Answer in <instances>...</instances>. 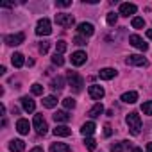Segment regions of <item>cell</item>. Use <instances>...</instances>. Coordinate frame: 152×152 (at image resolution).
Masks as SVG:
<instances>
[{"label": "cell", "mask_w": 152, "mask_h": 152, "mask_svg": "<svg viewBox=\"0 0 152 152\" xmlns=\"http://www.w3.org/2000/svg\"><path fill=\"white\" fill-rule=\"evenodd\" d=\"M43 106L52 109V107H56V106H57V99H56L54 95H48V97H45V99H43Z\"/></svg>", "instance_id": "d4e9b609"}, {"label": "cell", "mask_w": 152, "mask_h": 152, "mask_svg": "<svg viewBox=\"0 0 152 152\" xmlns=\"http://www.w3.org/2000/svg\"><path fill=\"white\" fill-rule=\"evenodd\" d=\"M99 75H100V79L109 81V79H113L115 75H116V70H115V68H102V70L99 72Z\"/></svg>", "instance_id": "2e32d148"}, {"label": "cell", "mask_w": 152, "mask_h": 152, "mask_svg": "<svg viewBox=\"0 0 152 152\" xmlns=\"http://www.w3.org/2000/svg\"><path fill=\"white\" fill-rule=\"evenodd\" d=\"M132 27H134V29H143V27H145V20L140 18V16H134V18H132Z\"/></svg>", "instance_id": "484cf974"}, {"label": "cell", "mask_w": 152, "mask_h": 152, "mask_svg": "<svg viewBox=\"0 0 152 152\" xmlns=\"http://www.w3.org/2000/svg\"><path fill=\"white\" fill-rule=\"evenodd\" d=\"M73 43H75V45H79V47H83V45H86V38L79 34V36H75V38H73Z\"/></svg>", "instance_id": "836d02e7"}, {"label": "cell", "mask_w": 152, "mask_h": 152, "mask_svg": "<svg viewBox=\"0 0 152 152\" xmlns=\"http://www.w3.org/2000/svg\"><path fill=\"white\" fill-rule=\"evenodd\" d=\"M32 124H34V127H36V131H38L39 136H45V134H47V129H48V127H47V122H45V118H43V113L34 115Z\"/></svg>", "instance_id": "277c9868"}, {"label": "cell", "mask_w": 152, "mask_h": 152, "mask_svg": "<svg viewBox=\"0 0 152 152\" xmlns=\"http://www.w3.org/2000/svg\"><path fill=\"white\" fill-rule=\"evenodd\" d=\"M23 39H25V34H23V32H16V34H7V36H4V41H6V45H9V47L22 45Z\"/></svg>", "instance_id": "8992f818"}, {"label": "cell", "mask_w": 152, "mask_h": 152, "mask_svg": "<svg viewBox=\"0 0 152 152\" xmlns=\"http://www.w3.org/2000/svg\"><path fill=\"white\" fill-rule=\"evenodd\" d=\"M102 113H104V106H102L100 102H97V104L88 111V116H90V118H97V116H100Z\"/></svg>", "instance_id": "ac0fdd59"}, {"label": "cell", "mask_w": 152, "mask_h": 152, "mask_svg": "<svg viewBox=\"0 0 152 152\" xmlns=\"http://www.w3.org/2000/svg\"><path fill=\"white\" fill-rule=\"evenodd\" d=\"M64 50H66V41H63V39L57 41L56 43V54H63Z\"/></svg>", "instance_id": "4dcf8cb0"}, {"label": "cell", "mask_w": 152, "mask_h": 152, "mask_svg": "<svg viewBox=\"0 0 152 152\" xmlns=\"http://www.w3.org/2000/svg\"><path fill=\"white\" fill-rule=\"evenodd\" d=\"M72 6V0H63V2H57V7H68Z\"/></svg>", "instance_id": "8d00e7d4"}, {"label": "cell", "mask_w": 152, "mask_h": 152, "mask_svg": "<svg viewBox=\"0 0 152 152\" xmlns=\"http://www.w3.org/2000/svg\"><path fill=\"white\" fill-rule=\"evenodd\" d=\"M52 63H54V64H57V66H63V64H64V57H63L61 54H54Z\"/></svg>", "instance_id": "1f68e13d"}, {"label": "cell", "mask_w": 152, "mask_h": 152, "mask_svg": "<svg viewBox=\"0 0 152 152\" xmlns=\"http://www.w3.org/2000/svg\"><path fill=\"white\" fill-rule=\"evenodd\" d=\"M63 106H64V109H73L75 107V100L72 97H66V99H63Z\"/></svg>", "instance_id": "f546056e"}, {"label": "cell", "mask_w": 152, "mask_h": 152, "mask_svg": "<svg viewBox=\"0 0 152 152\" xmlns=\"http://www.w3.org/2000/svg\"><path fill=\"white\" fill-rule=\"evenodd\" d=\"M48 47H50L48 41H41V43H39V52H41V54H47V52H48Z\"/></svg>", "instance_id": "e575fe53"}, {"label": "cell", "mask_w": 152, "mask_h": 152, "mask_svg": "<svg viewBox=\"0 0 152 152\" xmlns=\"http://www.w3.org/2000/svg\"><path fill=\"white\" fill-rule=\"evenodd\" d=\"M84 147H86L88 150H95V148H97V141H95L93 138H90V136H88V138L84 140Z\"/></svg>", "instance_id": "4316f807"}, {"label": "cell", "mask_w": 152, "mask_h": 152, "mask_svg": "<svg viewBox=\"0 0 152 152\" xmlns=\"http://www.w3.org/2000/svg\"><path fill=\"white\" fill-rule=\"evenodd\" d=\"M125 63H127V64H134V66H147V64H148L147 59H145L143 56H138V54L129 56V57L125 59Z\"/></svg>", "instance_id": "9c48e42d"}, {"label": "cell", "mask_w": 152, "mask_h": 152, "mask_svg": "<svg viewBox=\"0 0 152 152\" xmlns=\"http://www.w3.org/2000/svg\"><path fill=\"white\" fill-rule=\"evenodd\" d=\"M20 102H22V107H23L27 113H32V111L36 109L34 100H32V99H29V97H22V99H20Z\"/></svg>", "instance_id": "5bb4252c"}, {"label": "cell", "mask_w": 152, "mask_h": 152, "mask_svg": "<svg viewBox=\"0 0 152 152\" xmlns=\"http://www.w3.org/2000/svg\"><path fill=\"white\" fill-rule=\"evenodd\" d=\"M88 91H90V97H91L93 100H100V99H102V97L106 95L104 88H102V86H99V84H91Z\"/></svg>", "instance_id": "30bf717a"}, {"label": "cell", "mask_w": 152, "mask_h": 152, "mask_svg": "<svg viewBox=\"0 0 152 152\" xmlns=\"http://www.w3.org/2000/svg\"><path fill=\"white\" fill-rule=\"evenodd\" d=\"M23 148H25V143L22 140H13L9 143V150L11 152H23Z\"/></svg>", "instance_id": "ffe728a7"}, {"label": "cell", "mask_w": 152, "mask_h": 152, "mask_svg": "<svg viewBox=\"0 0 152 152\" xmlns=\"http://www.w3.org/2000/svg\"><path fill=\"white\" fill-rule=\"evenodd\" d=\"M111 150L113 152H124V143H113L111 145Z\"/></svg>", "instance_id": "d590c367"}, {"label": "cell", "mask_w": 152, "mask_h": 152, "mask_svg": "<svg viewBox=\"0 0 152 152\" xmlns=\"http://www.w3.org/2000/svg\"><path fill=\"white\" fill-rule=\"evenodd\" d=\"M54 134H56V136H70V134H72V129H70L68 125H57V127L54 129Z\"/></svg>", "instance_id": "7402d4cb"}, {"label": "cell", "mask_w": 152, "mask_h": 152, "mask_svg": "<svg viewBox=\"0 0 152 152\" xmlns=\"http://www.w3.org/2000/svg\"><path fill=\"white\" fill-rule=\"evenodd\" d=\"M66 79H68V84L72 86V90L75 91V93H79V91H83V86H84V79L81 77V75L77 73V72H68L66 73Z\"/></svg>", "instance_id": "6da1fadb"}, {"label": "cell", "mask_w": 152, "mask_h": 152, "mask_svg": "<svg viewBox=\"0 0 152 152\" xmlns=\"http://www.w3.org/2000/svg\"><path fill=\"white\" fill-rule=\"evenodd\" d=\"M56 23L61 27H72L75 23V18L68 13H59V15H56Z\"/></svg>", "instance_id": "5b68a950"}, {"label": "cell", "mask_w": 152, "mask_h": 152, "mask_svg": "<svg viewBox=\"0 0 152 152\" xmlns=\"http://www.w3.org/2000/svg\"><path fill=\"white\" fill-rule=\"evenodd\" d=\"M95 129H97V125L93 124V122H86V124H83V127H81V132H83V136H91L93 132H95Z\"/></svg>", "instance_id": "9a60e30c"}, {"label": "cell", "mask_w": 152, "mask_h": 152, "mask_svg": "<svg viewBox=\"0 0 152 152\" xmlns=\"http://www.w3.org/2000/svg\"><path fill=\"white\" fill-rule=\"evenodd\" d=\"M104 134H106V136H111V134H113V129H111V125H109V124L104 127Z\"/></svg>", "instance_id": "74e56055"}, {"label": "cell", "mask_w": 152, "mask_h": 152, "mask_svg": "<svg viewBox=\"0 0 152 152\" xmlns=\"http://www.w3.org/2000/svg\"><path fill=\"white\" fill-rule=\"evenodd\" d=\"M11 63H13V66H16V68H22V66H23V63H25V59H23V54H20V52H15V54L11 56Z\"/></svg>", "instance_id": "d6986e66"}, {"label": "cell", "mask_w": 152, "mask_h": 152, "mask_svg": "<svg viewBox=\"0 0 152 152\" xmlns=\"http://www.w3.org/2000/svg\"><path fill=\"white\" fill-rule=\"evenodd\" d=\"M129 43L132 45V47H136V48H140V50H147L148 48V45L138 36V34H132V36H129Z\"/></svg>", "instance_id": "8fae6325"}, {"label": "cell", "mask_w": 152, "mask_h": 152, "mask_svg": "<svg viewBox=\"0 0 152 152\" xmlns=\"http://www.w3.org/2000/svg\"><path fill=\"white\" fill-rule=\"evenodd\" d=\"M147 38H148V39H152V29H148V31H147Z\"/></svg>", "instance_id": "60d3db41"}, {"label": "cell", "mask_w": 152, "mask_h": 152, "mask_svg": "<svg viewBox=\"0 0 152 152\" xmlns=\"http://www.w3.org/2000/svg\"><path fill=\"white\" fill-rule=\"evenodd\" d=\"M131 152H143V150L140 147H134V148H131Z\"/></svg>", "instance_id": "b9f144b4"}, {"label": "cell", "mask_w": 152, "mask_h": 152, "mask_svg": "<svg viewBox=\"0 0 152 152\" xmlns=\"http://www.w3.org/2000/svg\"><path fill=\"white\" fill-rule=\"evenodd\" d=\"M120 100L125 102V104H134V102L138 100V93H136V91H127V93H124V95L120 97Z\"/></svg>", "instance_id": "e0dca14e"}, {"label": "cell", "mask_w": 152, "mask_h": 152, "mask_svg": "<svg viewBox=\"0 0 152 152\" xmlns=\"http://www.w3.org/2000/svg\"><path fill=\"white\" fill-rule=\"evenodd\" d=\"M50 152H70V147L66 143H52Z\"/></svg>", "instance_id": "cb8c5ba5"}, {"label": "cell", "mask_w": 152, "mask_h": 152, "mask_svg": "<svg viewBox=\"0 0 152 152\" xmlns=\"http://www.w3.org/2000/svg\"><path fill=\"white\" fill-rule=\"evenodd\" d=\"M106 20H107V25L113 27V25H116V22H118V15H116V13H107V18H106Z\"/></svg>", "instance_id": "f1b7e54d"}, {"label": "cell", "mask_w": 152, "mask_h": 152, "mask_svg": "<svg viewBox=\"0 0 152 152\" xmlns=\"http://www.w3.org/2000/svg\"><path fill=\"white\" fill-rule=\"evenodd\" d=\"M50 32H52L50 20H48V18H41V20L36 23V34H38V36H48Z\"/></svg>", "instance_id": "3957f363"}, {"label": "cell", "mask_w": 152, "mask_h": 152, "mask_svg": "<svg viewBox=\"0 0 152 152\" xmlns=\"http://www.w3.org/2000/svg\"><path fill=\"white\" fill-rule=\"evenodd\" d=\"M86 59H88V56L83 50H77V52L72 54V64H75V66H83L86 63Z\"/></svg>", "instance_id": "ba28073f"}, {"label": "cell", "mask_w": 152, "mask_h": 152, "mask_svg": "<svg viewBox=\"0 0 152 152\" xmlns=\"http://www.w3.org/2000/svg\"><path fill=\"white\" fill-rule=\"evenodd\" d=\"M52 116H54V120H56L57 124H59V122H63V124H64V122H68V120L72 118V116L68 115V111H57V113H54Z\"/></svg>", "instance_id": "44dd1931"}, {"label": "cell", "mask_w": 152, "mask_h": 152, "mask_svg": "<svg viewBox=\"0 0 152 152\" xmlns=\"http://www.w3.org/2000/svg\"><path fill=\"white\" fill-rule=\"evenodd\" d=\"M64 88V79L63 77H54L52 79V90L54 91H61Z\"/></svg>", "instance_id": "603a6c76"}, {"label": "cell", "mask_w": 152, "mask_h": 152, "mask_svg": "<svg viewBox=\"0 0 152 152\" xmlns=\"http://www.w3.org/2000/svg\"><path fill=\"white\" fill-rule=\"evenodd\" d=\"M77 31H79V34H81V36H84V38H88V36H93V34H95V27H93L91 23H88V22L79 23Z\"/></svg>", "instance_id": "52a82bcc"}, {"label": "cell", "mask_w": 152, "mask_h": 152, "mask_svg": "<svg viewBox=\"0 0 152 152\" xmlns=\"http://www.w3.org/2000/svg\"><path fill=\"white\" fill-rule=\"evenodd\" d=\"M136 11H138V7H136L134 4H129V2H127V4H122V6H120V15H122V16H131V15H134Z\"/></svg>", "instance_id": "7c38bea8"}, {"label": "cell", "mask_w": 152, "mask_h": 152, "mask_svg": "<svg viewBox=\"0 0 152 152\" xmlns=\"http://www.w3.org/2000/svg\"><path fill=\"white\" fill-rule=\"evenodd\" d=\"M141 111L143 115H152V100H147L141 104Z\"/></svg>", "instance_id": "83f0119b"}, {"label": "cell", "mask_w": 152, "mask_h": 152, "mask_svg": "<svg viewBox=\"0 0 152 152\" xmlns=\"http://www.w3.org/2000/svg\"><path fill=\"white\" fill-rule=\"evenodd\" d=\"M31 152H45V150H43V148H41V147H34V148H32V150H31Z\"/></svg>", "instance_id": "f35d334b"}, {"label": "cell", "mask_w": 152, "mask_h": 152, "mask_svg": "<svg viewBox=\"0 0 152 152\" xmlns=\"http://www.w3.org/2000/svg\"><path fill=\"white\" fill-rule=\"evenodd\" d=\"M145 150H147V152H152V143H147V147H145Z\"/></svg>", "instance_id": "ab89813d"}, {"label": "cell", "mask_w": 152, "mask_h": 152, "mask_svg": "<svg viewBox=\"0 0 152 152\" xmlns=\"http://www.w3.org/2000/svg\"><path fill=\"white\" fill-rule=\"evenodd\" d=\"M16 131H18L20 134H29V131H31V124H29L25 118H20V120L16 122Z\"/></svg>", "instance_id": "4fadbf2b"}, {"label": "cell", "mask_w": 152, "mask_h": 152, "mask_svg": "<svg viewBox=\"0 0 152 152\" xmlns=\"http://www.w3.org/2000/svg\"><path fill=\"white\" fill-rule=\"evenodd\" d=\"M31 90H32V93H34V95H43V86H41V84H38V83H36V84H32V86H31Z\"/></svg>", "instance_id": "d6a6232c"}, {"label": "cell", "mask_w": 152, "mask_h": 152, "mask_svg": "<svg viewBox=\"0 0 152 152\" xmlns=\"http://www.w3.org/2000/svg\"><path fill=\"white\" fill-rule=\"evenodd\" d=\"M125 122H127V125H129V131H131L134 136H138V134L141 132V118H140L138 113H129L127 118H125Z\"/></svg>", "instance_id": "7a4b0ae2"}]
</instances>
